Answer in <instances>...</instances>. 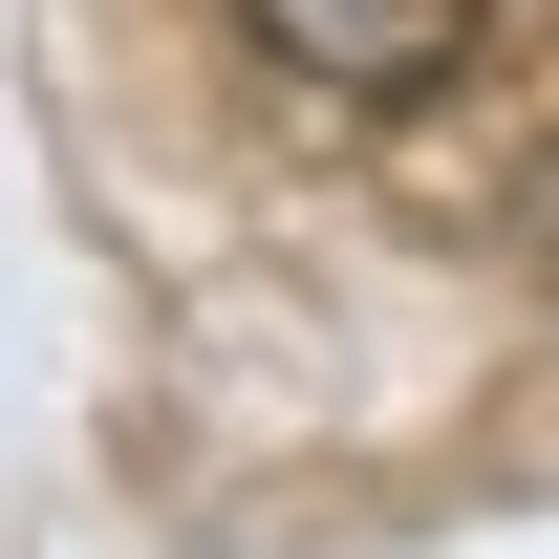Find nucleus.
I'll use <instances>...</instances> for the list:
<instances>
[{"label": "nucleus", "mask_w": 559, "mask_h": 559, "mask_svg": "<svg viewBox=\"0 0 559 559\" xmlns=\"http://www.w3.org/2000/svg\"><path fill=\"white\" fill-rule=\"evenodd\" d=\"M237 22H259L323 108H430V86L474 66V22H495V0H237Z\"/></svg>", "instance_id": "1"}, {"label": "nucleus", "mask_w": 559, "mask_h": 559, "mask_svg": "<svg viewBox=\"0 0 559 559\" xmlns=\"http://www.w3.org/2000/svg\"><path fill=\"white\" fill-rule=\"evenodd\" d=\"M538 259H559V151H538Z\"/></svg>", "instance_id": "2"}]
</instances>
